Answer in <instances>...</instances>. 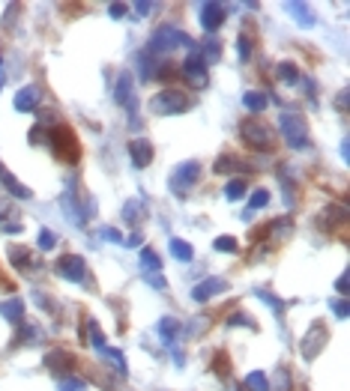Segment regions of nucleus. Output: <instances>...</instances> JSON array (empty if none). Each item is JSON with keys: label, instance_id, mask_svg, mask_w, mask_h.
<instances>
[{"label": "nucleus", "instance_id": "obj_1", "mask_svg": "<svg viewBox=\"0 0 350 391\" xmlns=\"http://www.w3.org/2000/svg\"><path fill=\"white\" fill-rule=\"evenodd\" d=\"M174 48H195V39L188 36L186 30H179V27H171V24H165V27H159L156 33L150 36V54L156 57V54H162V51H174Z\"/></svg>", "mask_w": 350, "mask_h": 391}, {"label": "nucleus", "instance_id": "obj_2", "mask_svg": "<svg viewBox=\"0 0 350 391\" xmlns=\"http://www.w3.org/2000/svg\"><path fill=\"white\" fill-rule=\"evenodd\" d=\"M240 138H242V143L246 147H251V150H273L275 147V134H273V129L269 126H264L260 120H242L240 123Z\"/></svg>", "mask_w": 350, "mask_h": 391}, {"label": "nucleus", "instance_id": "obj_3", "mask_svg": "<svg viewBox=\"0 0 350 391\" xmlns=\"http://www.w3.org/2000/svg\"><path fill=\"white\" fill-rule=\"evenodd\" d=\"M278 126H282L284 141H287V147L291 150H305L309 147V126H305V120L300 114H293V111L282 114L278 117Z\"/></svg>", "mask_w": 350, "mask_h": 391}, {"label": "nucleus", "instance_id": "obj_4", "mask_svg": "<svg viewBox=\"0 0 350 391\" xmlns=\"http://www.w3.org/2000/svg\"><path fill=\"white\" fill-rule=\"evenodd\" d=\"M150 111L156 114V117H174V114H183V111H188V96H186V93H179V90H162V93L153 96Z\"/></svg>", "mask_w": 350, "mask_h": 391}, {"label": "nucleus", "instance_id": "obj_5", "mask_svg": "<svg viewBox=\"0 0 350 391\" xmlns=\"http://www.w3.org/2000/svg\"><path fill=\"white\" fill-rule=\"evenodd\" d=\"M197 177H201V165H197V161H183V165H179L174 174H171L168 188H171V192H174L177 197H186L188 188L197 183Z\"/></svg>", "mask_w": 350, "mask_h": 391}, {"label": "nucleus", "instance_id": "obj_6", "mask_svg": "<svg viewBox=\"0 0 350 391\" xmlns=\"http://www.w3.org/2000/svg\"><path fill=\"white\" fill-rule=\"evenodd\" d=\"M183 78L188 81V87L195 90H204L206 84H210V75H206V63L201 57V51H192L183 63Z\"/></svg>", "mask_w": 350, "mask_h": 391}, {"label": "nucleus", "instance_id": "obj_7", "mask_svg": "<svg viewBox=\"0 0 350 391\" xmlns=\"http://www.w3.org/2000/svg\"><path fill=\"white\" fill-rule=\"evenodd\" d=\"M327 341H329V332H327V325H323L320 320L311 325V332L302 338L300 343V352H302V359L305 361H311V359H318L320 356V350L327 347Z\"/></svg>", "mask_w": 350, "mask_h": 391}, {"label": "nucleus", "instance_id": "obj_8", "mask_svg": "<svg viewBox=\"0 0 350 391\" xmlns=\"http://www.w3.org/2000/svg\"><path fill=\"white\" fill-rule=\"evenodd\" d=\"M54 269H57V275L66 278V281H87V263H84V257H78V254L60 257Z\"/></svg>", "mask_w": 350, "mask_h": 391}, {"label": "nucleus", "instance_id": "obj_9", "mask_svg": "<svg viewBox=\"0 0 350 391\" xmlns=\"http://www.w3.org/2000/svg\"><path fill=\"white\" fill-rule=\"evenodd\" d=\"M51 152L57 159H69V152L75 156V134H72L66 126H57V129L51 132Z\"/></svg>", "mask_w": 350, "mask_h": 391}, {"label": "nucleus", "instance_id": "obj_10", "mask_svg": "<svg viewBox=\"0 0 350 391\" xmlns=\"http://www.w3.org/2000/svg\"><path fill=\"white\" fill-rule=\"evenodd\" d=\"M114 99H117V105H126L135 114V78L129 75V72H120V75H117Z\"/></svg>", "mask_w": 350, "mask_h": 391}, {"label": "nucleus", "instance_id": "obj_11", "mask_svg": "<svg viewBox=\"0 0 350 391\" xmlns=\"http://www.w3.org/2000/svg\"><path fill=\"white\" fill-rule=\"evenodd\" d=\"M224 9H228V6L213 3V0H210V3H201V27L206 33H215L224 24Z\"/></svg>", "mask_w": 350, "mask_h": 391}, {"label": "nucleus", "instance_id": "obj_12", "mask_svg": "<svg viewBox=\"0 0 350 391\" xmlns=\"http://www.w3.org/2000/svg\"><path fill=\"white\" fill-rule=\"evenodd\" d=\"M219 293H228V281L224 278H206L192 290V299L195 302H210V299L219 296Z\"/></svg>", "mask_w": 350, "mask_h": 391}, {"label": "nucleus", "instance_id": "obj_13", "mask_svg": "<svg viewBox=\"0 0 350 391\" xmlns=\"http://www.w3.org/2000/svg\"><path fill=\"white\" fill-rule=\"evenodd\" d=\"M39 99H42V90L39 87H21L15 93V111H21V114H30V111H36V105H39Z\"/></svg>", "mask_w": 350, "mask_h": 391}, {"label": "nucleus", "instance_id": "obj_14", "mask_svg": "<svg viewBox=\"0 0 350 391\" xmlns=\"http://www.w3.org/2000/svg\"><path fill=\"white\" fill-rule=\"evenodd\" d=\"M129 156H132V165H135V168H147L150 161H153V143L144 141V138L132 141V143H129Z\"/></svg>", "mask_w": 350, "mask_h": 391}, {"label": "nucleus", "instance_id": "obj_15", "mask_svg": "<svg viewBox=\"0 0 350 391\" xmlns=\"http://www.w3.org/2000/svg\"><path fill=\"white\" fill-rule=\"evenodd\" d=\"M0 183H3V188H6V192L12 194V197H18V200H30V197H33V192H30V188L18 183V179H15L12 174H9V170H6L3 165H0Z\"/></svg>", "mask_w": 350, "mask_h": 391}, {"label": "nucleus", "instance_id": "obj_16", "mask_svg": "<svg viewBox=\"0 0 350 391\" xmlns=\"http://www.w3.org/2000/svg\"><path fill=\"white\" fill-rule=\"evenodd\" d=\"M45 368H48L51 374H63V370L72 368V356L69 352H63V350H54V352L45 356Z\"/></svg>", "mask_w": 350, "mask_h": 391}, {"label": "nucleus", "instance_id": "obj_17", "mask_svg": "<svg viewBox=\"0 0 350 391\" xmlns=\"http://www.w3.org/2000/svg\"><path fill=\"white\" fill-rule=\"evenodd\" d=\"M0 317L9 323H21L24 320V302L21 299H6V302H0Z\"/></svg>", "mask_w": 350, "mask_h": 391}, {"label": "nucleus", "instance_id": "obj_18", "mask_svg": "<svg viewBox=\"0 0 350 391\" xmlns=\"http://www.w3.org/2000/svg\"><path fill=\"white\" fill-rule=\"evenodd\" d=\"M341 221H347V206H329V209H323V215H320V227H323V230H329V227H336Z\"/></svg>", "mask_w": 350, "mask_h": 391}, {"label": "nucleus", "instance_id": "obj_19", "mask_svg": "<svg viewBox=\"0 0 350 391\" xmlns=\"http://www.w3.org/2000/svg\"><path fill=\"white\" fill-rule=\"evenodd\" d=\"M242 105H246L251 114H264L266 105H269V99H266V93H260V90H249V93L242 96Z\"/></svg>", "mask_w": 350, "mask_h": 391}, {"label": "nucleus", "instance_id": "obj_20", "mask_svg": "<svg viewBox=\"0 0 350 391\" xmlns=\"http://www.w3.org/2000/svg\"><path fill=\"white\" fill-rule=\"evenodd\" d=\"M141 218H144V203H141V200L138 197L126 200V203H123V221L126 224H138Z\"/></svg>", "mask_w": 350, "mask_h": 391}, {"label": "nucleus", "instance_id": "obj_21", "mask_svg": "<svg viewBox=\"0 0 350 391\" xmlns=\"http://www.w3.org/2000/svg\"><path fill=\"white\" fill-rule=\"evenodd\" d=\"M287 12L296 18V24H300V27H311L314 24V12L305 3H287Z\"/></svg>", "mask_w": 350, "mask_h": 391}, {"label": "nucleus", "instance_id": "obj_22", "mask_svg": "<svg viewBox=\"0 0 350 391\" xmlns=\"http://www.w3.org/2000/svg\"><path fill=\"white\" fill-rule=\"evenodd\" d=\"M138 66H141V69H138V72H141V81H150L153 75H156V69H162V66H159V60L153 57L150 51H144L141 57H138Z\"/></svg>", "mask_w": 350, "mask_h": 391}, {"label": "nucleus", "instance_id": "obj_23", "mask_svg": "<svg viewBox=\"0 0 350 391\" xmlns=\"http://www.w3.org/2000/svg\"><path fill=\"white\" fill-rule=\"evenodd\" d=\"M177 334H179V323L174 320V317H165V320L159 323V338L165 343H174Z\"/></svg>", "mask_w": 350, "mask_h": 391}, {"label": "nucleus", "instance_id": "obj_24", "mask_svg": "<svg viewBox=\"0 0 350 391\" xmlns=\"http://www.w3.org/2000/svg\"><path fill=\"white\" fill-rule=\"evenodd\" d=\"M102 356H105V361H108V365H111V368H117V370H120L123 377L129 374V368H126V359H123V352H120V350L102 347Z\"/></svg>", "mask_w": 350, "mask_h": 391}, {"label": "nucleus", "instance_id": "obj_25", "mask_svg": "<svg viewBox=\"0 0 350 391\" xmlns=\"http://www.w3.org/2000/svg\"><path fill=\"white\" fill-rule=\"evenodd\" d=\"M246 388L249 391H269V377L264 374V370H251V374L246 377Z\"/></svg>", "mask_w": 350, "mask_h": 391}, {"label": "nucleus", "instance_id": "obj_26", "mask_svg": "<svg viewBox=\"0 0 350 391\" xmlns=\"http://www.w3.org/2000/svg\"><path fill=\"white\" fill-rule=\"evenodd\" d=\"M168 248H171V254H174L177 260H192L195 257V248L188 242H183V239H171Z\"/></svg>", "mask_w": 350, "mask_h": 391}, {"label": "nucleus", "instance_id": "obj_27", "mask_svg": "<svg viewBox=\"0 0 350 391\" xmlns=\"http://www.w3.org/2000/svg\"><path fill=\"white\" fill-rule=\"evenodd\" d=\"M266 203H269V192H266V188H255V192H251V197H249V209H246V215L257 212V209H264Z\"/></svg>", "mask_w": 350, "mask_h": 391}, {"label": "nucleus", "instance_id": "obj_28", "mask_svg": "<svg viewBox=\"0 0 350 391\" xmlns=\"http://www.w3.org/2000/svg\"><path fill=\"white\" fill-rule=\"evenodd\" d=\"M141 269L144 272H159L162 269V260L153 248H141Z\"/></svg>", "mask_w": 350, "mask_h": 391}, {"label": "nucleus", "instance_id": "obj_29", "mask_svg": "<svg viewBox=\"0 0 350 391\" xmlns=\"http://www.w3.org/2000/svg\"><path fill=\"white\" fill-rule=\"evenodd\" d=\"M9 257H12V263H15L18 269H30V266H36L33 257H30V251H27V248H15V245H12V248H9Z\"/></svg>", "mask_w": 350, "mask_h": 391}, {"label": "nucleus", "instance_id": "obj_30", "mask_svg": "<svg viewBox=\"0 0 350 391\" xmlns=\"http://www.w3.org/2000/svg\"><path fill=\"white\" fill-rule=\"evenodd\" d=\"M246 194H249V186L242 183V179H231V183L224 186V197L228 200H242Z\"/></svg>", "mask_w": 350, "mask_h": 391}, {"label": "nucleus", "instance_id": "obj_31", "mask_svg": "<svg viewBox=\"0 0 350 391\" xmlns=\"http://www.w3.org/2000/svg\"><path fill=\"white\" fill-rule=\"evenodd\" d=\"M278 81H284V84H296L300 81V72H296V66L293 63H278Z\"/></svg>", "mask_w": 350, "mask_h": 391}, {"label": "nucleus", "instance_id": "obj_32", "mask_svg": "<svg viewBox=\"0 0 350 391\" xmlns=\"http://www.w3.org/2000/svg\"><path fill=\"white\" fill-rule=\"evenodd\" d=\"M213 248H215V251H222V254H237V251H240L237 236H219V239L213 242Z\"/></svg>", "mask_w": 350, "mask_h": 391}, {"label": "nucleus", "instance_id": "obj_33", "mask_svg": "<svg viewBox=\"0 0 350 391\" xmlns=\"http://www.w3.org/2000/svg\"><path fill=\"white\" fill-rule=\"evenodd\" d=\"M87 341L93 343L96 350L105 347V334H102V329H99V323H93V320H87Z\"/></svg>", "mask_w": 350, "mask_h": 391}, {"label": "nucleus", "instance_id": "obj_34", "mask_svg": "<svg viewBox=\"0 0 350 391\" xmlns=\"http://www.w3.org/2000/svg\"><path fill=\"white\" fill-rule=\"evenodd\" d=\"M255 296H257V299H264V302L273 308L275 314H282V311H284V302H282V299H275L273 293H269V290H260V287H257V290H255Z\"/></svg>", "mask_w": 350, "mask_h": 391}, {"label": "nucleus", "instance_id": "obj_35", "mask_svg": "<svg viewBox=\"0 0 350 391\" xmlns=\"http://www.w3.org/2000/svg\"><path fill=\"white\" fill-rule=\"evenodd\" d=\"M36 245H39L42 251H51L54 245H57V236H54L51 230H45V227H42V230H39V239H36Z\"/></svg>", "mask_w": 350, "mask_h": 391}, {"label": "nucleus", "instance_id": "obj_36", "mask_svg": "<svg viewBox=\"0 0 350 391\" xmlns=\"http://www.w3.org/2000/svg\"><path fill=\"white\" fill-rule=\"evenodd\" d=\"M219 54H222L219 39H210V42L204 45V54H201V57H204V63H210V60H219Z\"/></svg>", "mask_w": 350, "mask_h": 391}, {"label": "nucleus", "instance_id": "obj_37", "mask_svg": "<svg viewBox=\"0 0 350 391\" xmlns=\"http://www.w3.org/2000/svg\"><path fill=\"white\" fill-rule=\"evenodd\" d=\"M87 385H84V379H78V377H66L60 383V388L57 391H84Z\"/></svg>", "mask_w": 350, "mask_h": 391}, {"label": "nucleus", "instance_id": "obj_38", "mask_svg": "<svg viewBox=\"0 0 350 391\" xmlns=\"http://www.w3.org/2000/svg\"><path fill=\"white\" fill-rule=\"evenodd\" d=\"M237 51H240V60H249L251 57V39H249L246 33L237 39Z\"/></svg>", "mask_w": 350, "mask_h": 391}, {"label": "nucleus", "instance_id": "obj_39", "mask_svg": "<svg viewBox=\"0 0 350 391\" xmlns=\"http://www.w3.org/2000/svg\"><path fill=\"white\" fill-rule=\"evenodd\" d=\"M15 12H18V3H9L3 15V30H15Z\"/></svg>", "mask_w": 350, "mask_h": 391}, {"label": "nucleus", "instance_id": "obj_40", "mask_svg": "<svg viewBox=\"0 0 350 391\" xmlns=\"http://www.w3.org/2000/svg\"><path fill=\"white\" fill-rule=\"evenodd\" d=\"M332 311H336V317H341V320H347V314H350L347 299H338V302H332Z\"/></svg>", "mask_w": 350, "mask_h": 391}, {"label": "nucleus", "instance_id": "obj_41", "mask_svg": "<svg viewBox=\"0 0 350 391\" xmlns=\"http://www.w3.org/2000/svg\"><path fill=\"white\" fill-rule=\"evenodd\" d=\"M336 108L341 114H347V108H350V93H347V90H341V93L336 96Z\"/></svg>", "mask_w": 350, "mask_h": 391}, {"label": "nucleus", "instance_id": "obj_42", "mask_svg": "<svg viewBox=\"0 0 350 391\" xmlns=\"http://www.w3.org/2000/svg\"><path fill=\"white\" fill-rule=\"evenodd\" d=\"M102 236L108 242H123V233L117 230V227H102Z\"/></svg>", "mask_w": 350, "mask_h": 391}, {"label": "nucleus", "instance_id": "obj_43", "mask_svg": "<svg viewBox=\"0 0 350 391\" xmlns=\"http://www.w3.org/2000/svg\"><path fill=\"white\" fill-rule=\"evenodd\" d=\"M215 170H222V174L233 170V156H222V159H219V165H215Z\"/></svg>", "mask_w": 350, "mask_h": 391}, {"label": "nucleus", "instance_id": "obj_44", "mask_svg": "<svg viewBox=\"0 0 350 391\" xmlns=\"http://www.w3.org/2000/svg\"><path fill=\"white\" fill-rule=\"evenodd\" d=\"M228 325H251V320L246 314H231L228 317Z\"/></svg>", "mask_w": 350, "mask_h": 391}, {"label": "nucleus", "instance_id": "obj_45", "mask_svg": "<svg viewBox=\"0 0 350 391\" xmlns=\"http://www.w3.org/2000/svg\"><path fill=\"white\" fill-rule=\"evenodd\" d=\"M336 290L341 296H347V290H350V284H347V272H341L338 275V281H336Z\"/></svg>", "mask_w": 350, "mask_h": 391}, {"label": "nucleus", "instance_id": "obj_46", "mask_svg": "<svg viewBox=\"0 0 350 391\" xmlns=\"http://www.w3.org/2000/svg\"><path fill=\"white\" fill-rule=\"evenodd\" d=\"M108 12H111V18H123L126 15V6L123 3H111V6H108Z\"/></svg>", "mask_w": 350, "mask_h": 391}, {"label": "nucleus", "instance_id": "obj_47", "mask_svg": "<svg viewBox=\"0 0 350 391\" xmlns=\"http://www.w3.org/2000/svg\"><path fill=\"white\" fill-rule=\"evenodd\" d=\"M126 245H129V248H138V245H141V233H129V239H126Z\"/></svg>", "mask_w": 350, "mask_h": 391}, {"label": "nucleus", "instance_id": "obj_48", "mask_svg": "<svg viewBox=\"0 0 350 391\" xmlns=\"http://www.w3.org/2000/svg\"><path fill=\"white\" fill-rule=\"evenodd\" d=\"M150 284H153V287H156V290H162V287H165V284H168V281H165V278H159V275H150Z\"/></svg>", "mask_w": 350, "mask_h": 391}, {"label": "nucleus", "instance_id": "obj_49", "mask_svg": "<svg viewBox=\"0 0 350 391\" xmlns=\"http://www.w3.org/2000/svg\"><path fill=\"white\" fill-rule=\"evenodd\" d=\"M150 9H153V3H135V12H138V15H147Z\"/></svg>", "mask_w": 350, "mask_h": 391}, {"label": "nucleus", "instance_id": "obj_50", "mask_svg": "<svg viewBox=\"0 0 350 391\" xmlns=\"http://www.w3.org/2000/svg\"><path fill=\"white\" fill-rule=\"evenodd\" d=\"M341 159L350 161V141H341Z\"/></svg>", "mask_w": 350, "mask_h": 391}, {"label": "nucleus", "instance_id": "obj_51", "mask_svg": "<svg viewBox=\"0 0 350 391\" xmlns=\"http://www.w3.org/2000/svg\"><path fill=\"white\" fill-rule=\"evenodd\" d=\"M0 66H3V57H0Z\"/></svg>", "mask_w": 350, "mask_h": 391}]
</instances>
